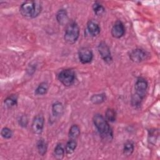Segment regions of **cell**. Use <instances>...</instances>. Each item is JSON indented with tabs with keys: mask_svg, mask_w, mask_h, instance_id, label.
<instances>
[{
	"mask_svg": "<svg viewBox=\"0 0 160 160\" xmlns=\"http://www.w3.org/2000/svg\"><path fill=\"white\" fill-rule=\"evenodd\" d=\"M92 121L101 138L106 141H111L113 138L112 131L106 118L100 114H96L93 116Z\"/></svg>",
	"mask_w": 160,
	"mask_h": 160,
	"instance_id": "obj_1",
	"label": "cell"
},
{
	"mask_svg": "<svg viewBox=\"0 0 160 160\" xmlns=\"http://www.w3.org/2000/svg\"><path fill=\"white\" fill-rule=\"evenodd\" d=\"M64 152L65 150L63 148V146L62 144L59 143L56 146L54 149L53 155L56 159H62L64 156Z\"/></svg>",
	"mask_w": 160,
	"mask_h": 160,
	"instance_id": "obj_14",
	"label": "cell"
},
{
	"mask_svg": "<svg viewBox=\"0 0 160 160\" xmlns=\"http://www.w3.org/2000/svg\"><path fill=\"white\" fill-rule=\"evenodd\" d=\"M147 52L142 49L136 48L132 50L129 53L130 59L134 62H141L148 58Z\"/></svg>",
	"mask_w": 160,
	"mask_h": 160,
	"instance_id": "obj_7",
	"label": "cell"
},
{
	"mask_svg": "<svg viewBox=\"0 0 160 160\" xmlns=\"http://www.w3.org/2000/svg\"><path fill=\"white\" fill-rule=\"evenodd\" d=\"M147 81L142 78L138 79L134 85V93L131 97V104L134 108H139L145 97L148 89Z\"/></svg>",
	"mask_w": 160,
	"mask_h": 160,
	"instance_id": "obj_2",
	"label": "cell"
},
{
	"mask_svg": "<svg viewBox=\"0 0 160 160\" xmlns=\"http://www.w3.org/2000/svg\"><path fill=\"white\" fill-rule=\"evenodd\" d=\"M41 9L42 7L39 1H28L21 5L19 11L25 18H34L41 13Z\"/></svg>",
	"mask_w": 160,
	"mask_h": 160,
	"instance_id": "obj_3",
	"label": "cell"
},
{
	"mask_svg": "<svg viewBox=\"0 0 160 160\" xmlns=\"http://www.w3.org/2000/svg\"><path fill=\"white\" fill-rule=\"evenodd\" d=\"M106 99V96L104 94H94L91 97V101L94 104H99L103 102Z\"/></svg>",
	"mask_w": 160,
	"mask_h": 160,
	"instance_id": "obj_20",
	"label": "cell"
},
{
	"mask_svg": "<svg viewBox=\"0 0 160 160\" xmlns=\"http://www.w3.org/2000/svg\"><path fill=\"white\" fill-rule=\"evenodd\" d=\"M37 149L39 154L41 156H44L46 153L47 149H48V144L43 139H41L38 141Z\"/></svg>",
	"mask_w": 160,
	"mask_h": 160,
	"instance_id": "obj_17",
	"label": "cell"
},
{
	"mask_svg": "<svg viewBox=\"0 0 160 160\" xmlns=\"http://www.w3.org/2000/svg\"><path fill=\"white\" fill-rule=\"evenodd\" d=\"M79 36V28L75 21H71L67 24L64 39L70 44L75 43Z\"/></svg>",
	"mask_w": 160,
	"mask_h": 160,
	"instance_id": "obj_4",
	"label": "cell"
},
{
	"mask_svg": "<svg viewBox=\"0 0 160 160\" xmlns=\"http://www.w3.org/2000/svg\"><path fill=\"white\" fill-rule=\"evenodd\" d=\"M78 57L79 61L82 64L89 63L93 58V54L91 49L88 48H81L78 51Z\"/></svg>",
	"mask_w": 160,
	"mask_h": 160,
	"instance_id": "obj_9",
	"label": "cell"
},
{
	"mask_svg": "<svg viewBox=\"0 0 160 160\" xmlns=\"http://www.w3.org/2000/svg\"><path fill=\"white\" fill-rule=\"evenodd\" d=\"M28 118L26 116L23 115L20 117V119L19 120V124H20L21 126L24 127V128L26 127L28 125Z\"/></svg>",
	"mask_w": 160,
	"mask_h": 160,
	"instance_id": "obj_25",
	"label": "cell"
},
{
	"mask_svg": "<svg viewBox=\"0 0 160 160\" xmlns=\"http://www.w3.org/2000/svg\"><path fill=\"white\" fill-rule=\"evenodd\" d=\"M49 89V86L47 82H41L36 89L35 94L37 95H44L47 93Z\"/></svg>",
	"mask_w": 160,
	"mask_h": 160,
	"instance_id": "obj_18",
	"label": "cell"
},
{
	"mask_svg": "<svg viewBox=\"0 0 160 160\" xmlns=\"http://www.w3.org/2000/svg\"><path fill=\"white\" fill-rule=\"evenodd\" d=\"M87 29L89 34L92 36L96 37L100 33V27L98 23L94 20H89L87 23Z\"/></svg>",
	"mask_w": 160,
	"mask_h": 160,
	"instance_id": "obj_11",
	"label": "cell"
},
{
	"mask_svg": "<svg viewBox=\"0 0 160 160\" xmlns=\"http://www.w3.org/2000/svg\"><path fill=\"white\" fill-rule=\"evenodd\" d=\"M134 151V144L131 141H127L124 144L123 153L126 156H130Z\"/></svg>",
	"mask_w": 160,
	"mask_h": 160,
	"instance_id": "obj_22",
	"label": "cell"
},
{
	"mask_svg": "<svg viewBox=\"0 0 160 160\" xmlns=\"http://www.w3.org/2000/svg\"><path fill=\"white\" fill-rule=\"evenodd\" d=\"M18 101V97L17 96L12 94L10 96L6 98L4 101V104L8 108H11L15 106L17 104Z\"/></svg>",
	"mask_w": 160,
	"mask_h": 160,
	"instance_id": "obj_19",
	"label": "cell"
},
{
	"mask_svg": "<svg viewBox=\"0 0 160 160\" xmlns=\"http://www.w3.org/2000/svg\"><path fill=\"white\" fill-rule=\"evenodd\" d=\"M77 146V142L75 139H69L65 146V151L68 154H72Z\"/></svg>",
	"mask_w": 160,
	"mask_h": 160,
	"instance_id": "obj_16",
	"label": "cell"
},
{
	"mask_svg": "<svg viewBox=\"0 0 160 160\" xmlns=\"http://www.w3.org/2000/svg\"><path fill=\"white\" fill-rule=\"evenodd\" d=\"M125 28L121 21H116L111 29V34L115 38H120L124 34Z\"/></svg>",
	"mask_w": 160,
	"mask_h": 160,
	"instance_id": "obj_10",
	"label": "cell"
},
{
	"mask_svg": "<svg viewBox=\"0 0 160 160\" xmlns=\"http://www.w3.org/2000/svg\"><path fill=\"white\" fill-rule=\"evenodd\" d=\"M98 49L99 53L104 61L108 64H111L112 62V58L110 49L107 44L104 42H100L98 45Z\"/></svg>",
	"mask_w": 160,
	"mask_h": 160,
	"instance_id": "obj_6",
	"label": "cell"
},
{
	"mask_svg": "<svg viewBox=\"0 0 160 160\" xmlns=\"http://www.w3.org/2000/svg\"><path fill=\"white\" fill-rule=\"evenodd\" d=\"M69 138L71 139H75L79 136L80 135V128L76 124H73L69 129Z\"/></svg>",
	"mask_w": 160,
	"mask_h": 160,
	"instance_id": "obj_15",
	"label": "cell"
},
{
	"mask_svg": "<svg viewBox=\"0 0 160 160\" xmlns=\"http://www.w3.org/2000/svg\"><path fill=\"white\" fill-rule=\"evenodd\" d=\"M58 80L65 86H71L75 81L76 76L73 70L66 69L62 70L58 76Z\"/></svg>",
	"mask_w": 160,
	"mask_h": 160,
	"instance_id": "obj_5",
	"label": "cell"
},
{
	"mask_svg": "<svg viewBox=\"0 0 160 160\" xmlns=\"http://www.w3.org/2000/svg\"><path fill=\"white\" fill-rule=\"evenodd\" d=\"M106 119L109 122H114L116 120V111L112 109H108L105 113Z\"/></svg>",
	"mask_w": 160,
	"mask_h": 160,
	"instance_id": "obj_23",
	"label": "cell"
},
{
	"mask_svg": "<svg viewBox=\"0 0 160 160\" xmlns=\"http://www.w3.org/2000/svg\"><path fill=\"white\" fill-rule=\"evenodd\" d=\"M1 134L4 138L9 139L12 136V131L11 129H9L7 127H5V128H3L2 129L1 132Z\"/></svg>",
	"mask_w": 160,
	"mask_h": 160,
	"instance_id": "obj_24",
	"label": "cell"
},
{
	"mask_svg": "<svg viewBox=\"0 0 160 160\" xmlns=\"http://www.w3.org/2000/svg\"><path fill=\"white\" fill-rule=\"evenodd\" d=\"M44 118L42 114H38L36 115L32 122V130L34 133L39 134L42 132L44 128Z\"/></svg>",
	"mask_w": 160,
	"mask_h": 160,
	"instance_id": "obj_8",
	"label": "cell"
},
{
	"mask_svg": "<svg viewBox=\"0 0 160 160\" xmlns=\"http://www.w3.org/2000/svg\"><path fill=\"white\" fill-rule=\"evenodd\" d=\"M52 112L54 116L59 117L64 112V107L61 102H55L52 105Z\"/></svg>",
	"mask_w": 160,
	"mask_h": 160,
	"instance_id": "obj_13",
	"label": "cell"
},
{
	"mask_svg": "<svg viewBox=\"0 0 160 160\" xmlns=\"http://www.w3.org/2000/svg\"><path fill=\"white\" fill-rule=\"evenodd\" d=\"M92 9L94 14L97 16L102 15L105 12L104 6L99 2H95L92 5Z\"/></svg>",
	"mask_w": 160,
	"mask_h": 160,
	"instance_id": "obj_21",
	"label": "cell"
},
{
	"mask_svg": "<svg viewBox=\"0 0 160 160\" xmlns=\"http://www.w3.org/2000/svg\"><path fill=\"white\" fill-rule=\"evenodd\" d=\"M56 20L58 22L61 26H64L69 23L68 16L66 9H61L58 11L56 14Z\"/></svg>",
	"mask_w": 160,
	"mask_h": 160,
	"instance_id": "obj_12",
	"label": "cell"
}]
</instances>
